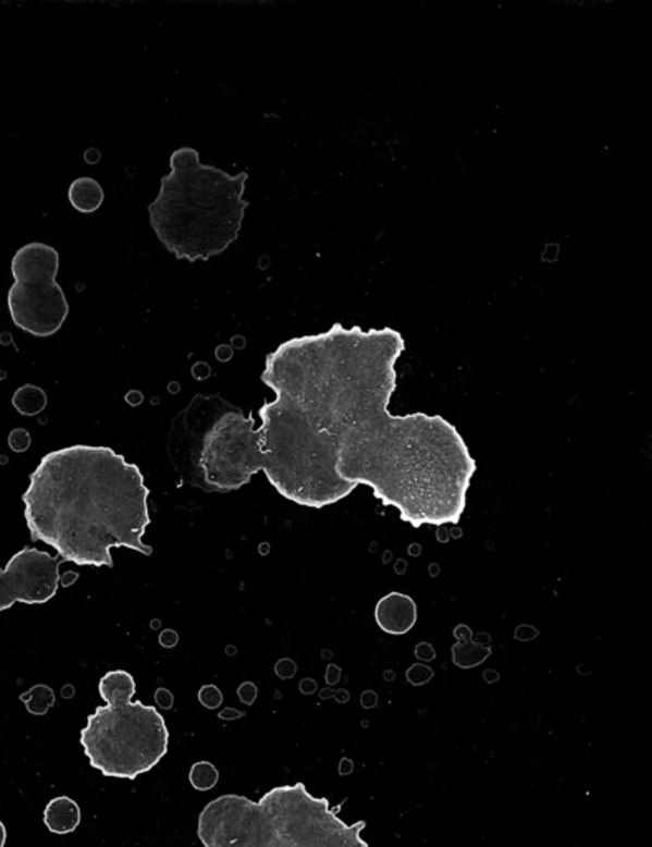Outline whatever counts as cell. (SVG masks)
Instances as JSON below:
<instances>
[{"label":"cell","mask_w":652,"mask_h":847,"mask_svg":"<svg viewBox=\"0 0 652 847\" xmlns=\"http://www.w3.org/2000/svg\"><path fill=\"white\" fill-rule=\"evenodd\" d=\"M156 700H158L162 709H171L173 707V696L168 690L159 689L158 693H156Z\"/></svg>","instance_id":"obj_21"},{"label":"cell","mask_w":652,"mask_h":847,"mask_svg":"<svg viewBox=\"0 0 652 847\" xmlns=\"http://www.w3.org/2000/svg\"><path fill=\"white\" fill-rule=\"evenodd\" d=\"M199 700L204 707L208 709H218L222 703L221 690L216 686H204L199 692Z\"/></svg>","instance_id":"obj_17"},{"label":"cell","mask_w":652,"mask_h":847,"mask_svg":"<svg viewBox=\"0 0 652 847\" xmlns=\"http://www.w3.org/2000/svg\"><path fill=\"white\" fill-rule=\"evenodd\" d=\"M416 658L425 662L432 661L435 658L434 648L429 642H421V645L416 646Z\"/></svg>","instance_id":"obj_20"},{"label":"cell","mask_w":652,"mask_h":847,"mask_svg":"<svg viewBox=\"0 0 652 847\" xmlns=\"http://www.w3.org/2000/svg\"><path fill=\"white\" fill-rule=\"evenodd\" d=\"M59 555L25 547L0 568V613L15 603L46 604L56 597L60 585Z\"/></svg>","instance_id":"obj_8"},{"label":"cell","mask_w":652,"mask_h":847,"mask_svg":"<svg viewBox=\"0 0 652 847\" xmlns=\"http://www.w3.org/2000/svg\"><path fill=\"white\" fill-rule=\"evenodd\" d=\"M406 675L409 683L415 684V686H421V684L429 683V680L432 679L434 672H432V668L428 667V665L415 664L407 671Z\"/></svg>","instance_id":"obj_16"},{"label":"cell","mask_w":652,"mask_h":847,"mask_svg":"<svg viewBox=\"0 0 652 847\" xmlns=\"http://www.w3.org/2000/svg\"><path fill=\"white\" fill-rule=\"evenodd\" d=\"M12 404L15 409L22 414V416H37L42 413L47 407V394L42 388L34 386V384H25V386L19 388L15 391L14 397H12Z\"/></svg>","instance_id":"obj_13"},{"label":"cell","mask_w":652,"mask_h":847,"mask_svg":"<svg viewBox=\"0 0 652 847\" xmlns=\"http://www.w3.org/2000/svg\"><path fill=\"white\" fill-rule=\"evenodd\" d=\"M447 535H451L450 531L445 530L444 527H439V531H438L439 541L445 543V541L450 540V538H447Z\"/></svg>","instance_id":"obj_25"},{"label":"cell","mask_w":652,"mask_h":847,"mask_svg":"<svg viewBox=\"0 0 652 847\" xmlns=\"http://www.w3.org/2000/svg\"><path fill=\"white\" fill-rule=\"evenodd\" d=\"M190 785L197 791H209L219 782V770L209 761H197L189 773Z\"/></svg>","instance_id":"obj_15"},{"label":"cell","mask_w":652,"mask_h":847,"mask_svg":"<svg viewBox=\"0 0 652 847\" xmlns=\"http://www.w3.org/2000/svg\"><path fill=\"white\" fill-rule=\"evenodd\" d=\"M69 200L73 209L82 214H94L103 204L104 193L94 177H78L70 186Z\"/></svg>","instance_id":"obj_12"},{"label":"cell","mask_w":652,"mask_h":847,"mask_svg":"<svg viewBox=\"0 0 652 847\" xmlns=\"http://www.w3.org/2000/svg\"><path fill=\"white\" fill-rule=\"evenodd\" d=\"M457 642L453 646L454 664L463 668L476 667L491 655V646H480L472 641V630L466 624L454 629Z\"/></svg>","instance_id":"obj_11"},{"label":"cell","mask_w":652,"mask_h":847,"mask_svg":"<svg viewBox=\"0 0 652 847\" xmlns=\"http://www.w3.org/2000/svg\"><path fill=\"white\" fill-rule=\"evenodd\" d=\"M404 352L394 328L336 321L267 355L260 467L283 499L321 511L366 486L413 528L460 524L477 461L445 417L391 413Z\"/></svg>","instance_id":"obj_1"},{"label":"cell","mask_w":652,"mask_h":847,"mask_svg":"<svg viewBox=\"0 0 652 847\" xmlns=\"http://www.w3.org/2000/svg\"><path fill=\"white\" fill-rule=\"evenodd\" d=\"M126 401H128V403L132 404V406H138V404L143 403V396L142 394L136 393V391H133L132 394H128V396H126Z\"/></svg>","instance_id":"obj_22"},{"label":"cell","mask_w":652,"mask_h":847,"mask_svg":"<svg viewBox=\"0 0 652 847\" xmlns=\"http://www.w3.org/2000/svg\"><path fill=\"white\" fill-rule=\"evenodd\" d=\"M8 843V830H5L4 823L0 821V847H5Z\"/></svg>","instance_id":"obj_23"},{"label":"cell","mask_w":652,"mask_h":847,"mask_svg":"<svg viewBox=\"0 0 652 847\" xmlns=\"http://www.w3.org/2000/svg\"><path fill=\"white\" fill-rule=\"evenodd\" d=\"M168 455L183 482L208 493L247 486L260 467L256 419L219 394H197L171 424Z\"/></svg>","instance_id":"obj_5"},{"label":"cell","mask_w":652,"mask_h":847,"mask_svg":"<svg viewBox=\"0 0 652 847\" xmlns=\"http://www.w3.org/2000/svg\"><path fill=\"white\" fill-rule=\"evenodd\" d=\"M439 575V566L431 565V576H438Z\"/></svg>","instance_id":"obj_27"},{"label":"cell","mask_w":652,"mask_h":847,"mask_svg":"<svg viewBox=\"0 0 652 847\" xmlns=\"http://www.w3.org/2000/svg\"><path fill=\"white\" fill-rule=\"evenodd\" d=\"M60 254L52 245L30 242L15 251L8 307L19 330L37 337L60 331L70 314L65 292L57 282Z\"/></svg>","instance_id":"obj_7"},{"label":"cell","mask_w":652,"mask_h":847,"mask_svg":"<svg viewBox=\"0 0 652 847\" xmlns=\"http://www.w3.org/2000/svg\"><path fill=\"white\" fill-rule=\"evenodd\" d=\"M249 171L229 174L200 162L189 146L170 158L158 197L148 206L149 224L176 260L208 262L238 241L250 202L244 199Z\"/></svg>","instance_id":"obj_3"},{"label":"cell","mask_w":652,"mask_h":847,"mask_svg":"<svg viewBox=\"0 0 652 847\" xmlns=\"http://www.w3.org/2000/svg\"><path fill=\"white\" fill-rule=\"evenodd\" d=\"M394 572H396L397 575H404V573H406V562H404V560H397L396 565H394Z\"/></svg>","instance_id":"obj_24"},{"label":"cell","mask_w":652,"mask_h":847,"mask_svg":"<svg viewBox=\"0 0 652 847\" xmlns=\"http://www.w3.org/2000/svg\"><path fill=\"white\" fill-rule=\"evenodd\" d=\"M374 619L384 633L391 636H403L415 627L418 621V606L411 597L393 591L378 601Z\"/></svg>","instance_id":"obj_9"},{"label":"cell","mask_w":652,"mask_h":847,"mask_svg":"<svg viewBox=\"0 0 652 847\" xmlns=\"http://www.w3.org/2000/svg\"><path fill=\"white\" fill-rule=\"evenodd\" d=\"M21 700L27 705L28 712L34 713V715H44L56 703V693L50 687L35 686L34 689L21 696Z\"/></svg>","instance_id":"obj_14"},{"label":"cell","mask_w":652,"mask_h":847,"mask_svg":"<svg viewBox=\"0 0 652 847\" xmlns=\"http://www.w3.org/2000/svg\"><path fill=\"white\" fill-rule=\"evenodd\" d=\"M149 489L138 465L104 445L76 444L49 452L22 495L32 541L57 550L62 562L114 568L111 550L145 556Z\"/></svg>","instance_id":"obj_2"},{"label":"cell","mask_w":652,"mask_h":847,"mask_svg":"<svg viewBox=\"0 0 652 847\" xmlns=\"http://www.w3.org/2000/svg\"><path fill=\"white\" fill-rule=\"evenodd\" d=\"M30 434L25 429H14L9 435V445L14 452H25L30 447Z\"/></svg>","instance_id":"obj_18"},{"label":"cell","mask_w":652,"mask_h":847,"mask_svg":"<svg viewBox=\"0 0 652 847\" xmlns=\"http://www.w3.org/2000/svg\"><path fill=\"white\" fill-rule=\"evenodd\" d=\"M450 533H451V537H453V535H454V538H459L460 530H459V528H456V530L450 531Z\"/></svg>","instance_id":"obj_28"},{"label":"cell","mask_w":652,"mask_h":847,"mask_svg":"<svg viewBox=\"0 0 652 847\" xmlns=\"http://www.w3.org/2000/svg\"><path fill=\"white\" fill-rule=\"evenodd\" d=\"M98 692L107 703L88 715L79 744L91 769L107 778L135 782L168 753L167 720L155 705L133 702L136 683L130 672H108L98 684Z\"/></svg>","instance_id":"obj_6"},{"label":"cell","mask_w":652,"mask_h":847,"mask_svg":"<svg viewBox=\"0 0 652 847\" xmlns=\"http://www.w3.org/2000/svg\"><path fill=\"white\" fill-rule=\"evenodd\" d=\"M82 821V811L78 802L69 796H57L47 805L44 811V823L47 830L53 834H70L79 826Z\"/></svg>","instance_id":"obj_10"},{"label":"cell","mask_w":652,"mask_h":847,"mask_svg":"<svg viewBox=\"0 0 652 847\" xmlns=\"http://www.w3.org/2000/svg\"><path fill=\"white\" fill-rule=\"evenodd\" d=\"M540 630L537 627L528 626V624H521L515 629V639L521 642H530L533 639L539 638Z\"/></svg>","instance_id":"obj_19"},{"label":"cell","mask_w":652,"mask_h":847,"mask_svg":"<svg viewBox=\"0 0 652 847\" xmlns=\"http://www.w3.org/2000/svg\"><path fill=\"white\" fill-rule=\"evenodd\" d=\"M339 811L300 782L259 801L224 795L200 811L197 836L204 847H370L361 836L366 821L346 824Z\"/></svg>","instance_id":"obj_4"},{"label":"cell","mask_w":652,"mask_h":847,"mask_svg":"<svg viewBox=\"0 0 652 847\" xmlns=\"http://www.w3.org/2000/svg\"><path fill=\"white\" fill-rule=\"evenodd\" d=\"M419 550H421L419 544H411V547H409V555L419 556V553H421Z\"/></svg>","instance_id":"obj_26"}]
</instances>
